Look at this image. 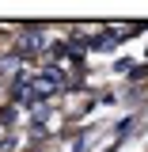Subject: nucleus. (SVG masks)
<instances>
[{
	"instance_id": "f257e3e1",
	"label": "nucleus",
	"mask_w": 148,
	"mask_h": 152,
	"mask_svg": "<svg viewBox=\"0 0 148 152\" xmlns=\"http://www.w3.org/2000/svg\"><path fill=\"white\" fill-rule=\"evenodd\" d=\"M38 50H42V38H38V31H34V27H31V31H27V34L19 38V46H15V53H19V57H34Z\"/></svg>"
}]
</instances>
